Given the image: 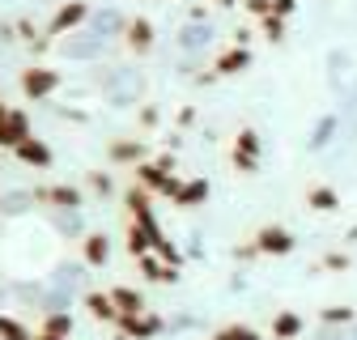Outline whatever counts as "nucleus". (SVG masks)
<instances>
[{
  "instance_id": "obj_36",
  "label": "nucleus",
  "mask_w": 357,
  "mask_h": 340,
  "mask_svg": "<svg viewBox=\"0 0 357 340\" xmlns=\"http://www.w3.org/2000/svg\"><path fill=\"white\" fill-rule=\"evenodd\" d=\"M0 204H5V200H0Z\"/></svg>"
},
{
  "instance_id": "obj_16",
  "label": "nucleus",
  "mask_w": 357,
  "mask_h": 340,
  "mask_svg": "<svg viewBox=\"0 0 357 340\" xmlns=\"http://www.w3.org/2000/svg\"><path fill=\"white\" fill-rule=\"evenodd\" d=\"M38 200H47V204H56V208H81V192L77 187H43L38 192Z\"/></svg>"
},
{
  "instance_id": "obj_17",
  "label": "nucleus",
  "mask_w": 357,
  "mask_h": 340,
  "mask_svg": "<svg viewBox=\"0 0 357 340\" xmlns=\"http://www.w3.org/2000/svg\"><path fill=\"white\" fill-rule=\"evenodd\" d=\"M243 68H251V52H247V47H230L226 56L217 60V72H221V77H234V72H243Z\"/></svg>"
},
{
  "instance_id": "obj_10",
  "label": "nucleus",
  "mask_w": 357,
  "mask_h": 340,
  "mask_svg": "<svg viewBox=\"0 0 357 340\" xmlns=\"http://www.w3.org/2000/svg\"><path fill=\"white\" fill-rule=\"evenodd\" d=\"M123 34H128V47H132V52H149V47H153V26H149L145 17L128 22V26H123Z\"/></svg>"
},
{
  "instance_id": "obj_24",
  "label": "nucleus",
  "mask_w": 357,
  "mask_h": 340,
  "mask_svg": "<svg viewBox=\"0 0 357 340\" xmlns=\"http://www.w3.org/2000/svg\"><path fill=\"white\" fill-rule=\"evenodd\" d=\"M141 141H119V145H111V157L115 162H141Z\"/></svg>"
},
{
  "instance_id": "obj_14",
  "label": "nucleus",
  "mask_w": 357,
  "mask_h": 340,
  "mask_svg": "<svg viewBox=\"0 0 357 340\" xmlns=\"http://www.w3.org/2000/svg\"><path fill=\"white\" fill-rule=\"evenodd\" d=\"M302 315H294V311H281L277 319H273V340H298L302 336Z\"/></svg>"
},
{
  "instance_id": "obj_18",
  "label": "nucleus",
  "mask_w": 357,
  "mask_h": 340,
  "mask_svg": "<svg viewBox=\"0 0 357 340\" xmlns=\"http://www.w3.org/2000/svg\"><path fill=\"white\" fill-rule=\"evenodd\" d=\"M336 132H340V115H324L315 123V132H310V149H328Z\"/></svg>"
},
{
  "instance_id": "obj_8",
  "label": "nucleus",
  "mask_w": 357,
  "mask_h": 340,
  "mask_svg": "<svg viewBox=\"0 0 357 340\" xmlns=\"http://www.w3.org/2000/svg\"><path fill=\"white\" fill-rule=\"evenodd\" d=\"M13 153H17V157H22L26 166H38V170H47V166H52V149L43 145L38 137H26V141H22V145H17Z\"/></svg>"
},
{
  "instance_id": "obj_7",
  "label": "nucleus",
  "mask_w": 357,
  "mask_h": 340,
  "mask_svg": "<svg viewBox=\"0 0 357 340\" xmlns=\"http://www.w3.org/2000/svg\"><path fill=\"white\" fill-rule=\"evenodd\" d=\"M89 17V9L81 5V0H73V5H60L56 17H52V34H64V30H77L81 22Z\"/></svg>"
},
{
  "instance_id": "obj_30",
  "label": "nucleus",
  "mask_w": 357,
  "mask_h": 340,
  "mask_svg": "<svg viewBox=\"0 0 357 340\" xmlns=\"http://www.w3.org/2000/svg\"><path fill=\"white\" fill-rule=\"evenodd\" d=\"M294 9H298V0H273V13L277 17H289Z\"/></svg>"
},
{
  "instance_id": "obj_15",
  "label": "nucleus",
  "mask_w": 357,
  "mask_h": 340,
  "mask_svg": "<svg viewBox=\"0 0 357 340\" xmlns=\"http://www.w3.org/2000/svg\"><path fill=\"white\" fill-rule=\"evenodd\" d=\"M85 307H89V315L102 319V323H115L119 319V307L111 302V293H85Z\"/></svg>"
},
{
  "instance_id": "obj_33",
  "label": "nucleus",
  "mask_w": 357,
  "mask_h": 340,
  "mask_svg": "<svg viewBox=\"0 0 357 340\" xmlns=\"http://www.w3.org/2000/svg\"><path fill=\"white\" fill-rule=\"evenodd\" d=\"M34 340H52V336H43V332H38V336H34Z\"/></svg>"
},
{
  "instance_id": "obj_11",
  "label": "nucleus",
  "mask_w": 357,
  "mask_h": 340,
  "mask_svg": "<svg viewBox=\"0 0 357 340\" xmlns=\"http://www.w3.org/2000/svg\"><path fill=\"white\" fill-rule=\"evenodd\" d=\"M306 204L315 208V212H336V208H340V192L328 187V183H319V187H310V192H306Z\"/></svg>"
},
{
  "instance_id": "obj_29",
  "label": "nucleus",
  "mask_w": 357,
  "mask_h": 340,
  "mask_svg": "<svg viewBox=\"0 0 357 340\" xmlns=\"http://www.w3.org/2000/svg\"><path fill=\"white\" fill-rule=\"evenodd\" d=\"M247 9H251L255 17H268V13H273V0H247Z\"/></svg>"
},
{
  "instance_id": "obj_4",
  "label": "nucleus",
  "mask_w": 357,
  "mask_h": 340,
  "mask_svg": "<svg viewBox=\"0 0 357 340\" xmlns=\"http://www.w3.org/2000/svg\"><path fill=\"white\" fill-rule=\"evenodd\" d=\"M26 137H30V119H26L22 111H13V107H5V102H0V145L17 149Z\"/></svg>"
},
{
  "instance_id": "obj_27",
  "label": "nucleus",
  "mask_w": 357,
  "mask_h": 340,
  "mask_svg": "<svg viewBox=\"0 0 357 340\" xmlns=\"http://www.w3.org/2000/svg\"><path fill=\"white\" fill-rule=\"evenodd\" d=\"M264 34L273 38V42H281V38H285V17H277V13H268V17H264Z\"/></svg>"
},
{
  "instance_id": "obj_26",
  "label": "nucleus",
  "mask_w": 357,
  "mask_h": 340,
  "mask_svg": "<svg viewBox=\"0 0 357 340\" xmlns=\"http://www.w3.org/2000/svg\"><path fill=\"white\" fill-rule=\"evenodd\" d=\"M0 340H34L17 319H9V315H0Z\"/></svg>"
},
{
  "instance_id": "obj_19",
  "label": "nucleus",
  "mask_w": 357,
  "mask_h": 340,
  "mask_svg": "<svg viewBox=\"0 0 357 340\" xmlns=\"http://www.w3.org/2000/svg\"><path fill=\"white\" fill-rule=\"evenodd\" d=\"M128 251L137 255V260H145V255L153 251V234H149L145 226H137V222H132V226H128Z\"/></svg>"
},
{
  "instance_id": "obj_13",
  "label": "nucleus",
  "mask_w": 357,
  "mask_h": 340,
  "mask_svg": "<svg viewBox=\"0 0 357 340\" xmlns=\"http://www.w3.org/2000/svg\"><path fill=\"white\" fill-rule=\"evenodd\" d=\"M111 302L119 307V315H141V311H145V298H141L137 289H128V285H115V289H111Z\"/></svg>"
},
{
  "instance_id": "obj_32",
  "label": "nucleus",
  "mask_w": 357,
  "mask_h": 340,
  "mask_svg": "<svg viewBox=\"0 0 357 340\" xmlns=\"http://www.w3.org/2000/svg\"><path fill=\"white\" fill-rule=\"evenodd\" d=\"M324 340H357V332H353V327H349V332H344V327H340V332H328V336H324Z\"/></svg>"
},
{
  "instance_id": "obj_2",
  "label": "nucleus",
  "mask_w": 357,
  "mask_h": 340,
  "mask_svg": "<svg viewBox=\"0 0 357 340\" xmlns=\"http://www.w3.org/2000/svg\"><path fill=\"white\" fill-rule=\"evenodd\" d=\"M115 323H119V340H153L162 332V319L149 315V311H141V315H119Z\"/></svg>"
},
{
  "instance_id": "obj_35",
  "label": "nucleus",
  "mask_w": 357,
  "mask_h": 340,
  "mask_svg": "<svg viewBox=\"0 0 357 340\" xmlns=\"http://www.w3.org/2000/svg\"><path fill=\"white\" fill-rule=\"evenodd\" d=\"M353 332H357V323H353Z\"/></svg>"
},
{
  "instance_id": "obj_20",
  "label": "nucleus",
  "mask_w": 357,
  "mask_h": 340,
  "mask_svg": "<svg viewBox=\"0 0 357 340\" xmlns=\"http://www.w3.org/2000/svg\"><path fill=\"white\" fill-rule=\"evenodd\" d=\"M43 336H52V340L73 336V315H68V311H52L47 319H43Z\"/></svg>"
},
{
  "instance_id": "obj_5",
  "label": "nucleus",
  "mask_w": 357,
  "mask_h": 340,
  "mask_svg": "<svg viewBox=\"0 0 357 340\" xmlns=\"http://www.w3.org/2000/svg\"><path fill=\"white\" fill-rule=\"evenodd\" d=\"M298 247V238L285 230V226H264L259 234H255V251L259 255H289Z\"/></svg>"
},
{
  "instance_id": "obj_34",
  "label": "nucleus",
  "mask_w": 357,
  "mask_h": 340,
  "mask_svg": "<svg viewBox=\"0 0 357 340\" xmlns=\"http://www.w3.org/2000/svg\"><path fill=\"white\" fill-rule=\"evenodd\" d=\"M217 5H234V0H217Z\"/></svg>"
},
{
  "instance_id": "obj_23",
  "label": "nucleus",
  "mask_w": 357,
  "mask_h": 340,
  "mask_svg": "<svg viewBox=\"0 0 357 340\" xmlns=\"http://www.w3.org/2000/svg\"><path fill=\"white\" fill-rule=\"evenodd\" d=\"M328 68H332V85H336V81H344V77H349L353 56H349V52H332V56H328Z\"/></svg>"
},
{
  "instance_id": "obj_28",
  "label": "nucleus",
  "mask_w": 357,
  "mask_h": 340,
  "mask_svg": "<svg viewBox=\"0 0 357 340\" xmlns=\"http://www.w3.org/2000/svg\"><path fill=\"white\" fill-rule=\"evenodd\" d=\"M324 268H349V255H344V251H332V255H324Z\"/></svg>"
},
{
  "instance_id": "obj_31",
  "label": "nucleus",
  "mask_w": 357,
  "mask_h": 340,
  "mask_svg": "<svg viewBox=\"0 0 357 340\" xmlns=\"http://www.w3.org/2000/svg\"><path fill=\"white\" fill-rule=\"evenodd\" d=\"M98 26H102V30H119V26H123V22H119V17H115V13H102V17H98Z\"/></svg>"
},
{
  "instance_id": "obj_25",
  "label": "nucleus",
  "mask_w": 357,
  "mask_h": 340,
  "mask_svg": "<svg viewBox=\"0 0 357 340\" xmlns=\"http://www.w3.org/2000/svg\"><path fill=\"white\" fill-rule=\"evenodd\" d=\"M213 340H259V332L247 327V323H230V327H221Z\"/></svg>"
},
{
  "instance_id": "obj_3",
  "label": "nucleus",
  "mask_w": 357,
  "mask_h": 340,
  "mask_svg": "<svg viewBox=\"0 0 357 340\" xmlns=\"http://www.w3.org/2000/svg\"><path fill=\"white\" fill-rule=\"evenodd\" d=\"M259 153H264V141H259V132L243 128V132H238V141H234V166L243 170V175H255V170H259Z\"/></svg>"
},
{
  "instance_id": "obj_1",
  "label": "nucleus",
  "mask_w": 357,
  "mask_h": 340,
  "mask_svg": "<svg viewBox=\"0 0 357 340\" xmlns=\"http://www.w3.org/2000/svg\"><path fill=\"white\" fill-rule=\"evenodd\" d=\"M56 90H60V72H52V68H26L22 72V94L26 98L43 102V98H52Z\"/></svg>"
},
{
  "instance_id": "obj_22",
  "label": "nucleus",
  "mask_w": 357,
  "mask_h": 340,
  "mask_svg": "<svg viewBox=\"0 0 357 340\" xmlns=\"http://www.w3.org/2000/svg\"><path fill=\"white\" fill-rule=\"evenodd\" d=\"M324 323H328V327H353V323H357V311H349V307H328V311H324Z\"/></svg>"
},
{
  "instance_id": "obj_21",
  "label": "nucleus",
  "mask_w": 357,
  "mask_h": 340,
  "mask_svg": "<svg viewBox=\"0 0 357 340\" xmlns=\"http://www.w3.org/2000/svg\"><path fill=\"white\" fill-rule=\"evenodd\" d=\"M107 260H111V242H107L102 234H89V238H85V264L98 268V264H107Z\"/></svg>"
},
{
  "instance_id": "obj_6",
  "label": "nucleus",
  "mask_w": 357,
  "mask_h": 340,
  "mask_svg": "<svg viewBox=\"0 0 357 340\" xmlns=\"http://www.w3.org/2000/svg\"><path fill=\"white\" fill-rule=\"evenodd\" d=\"M128 212H132V222H137V226H145L153 238H162L158 217H153V208H149V192H145V187H132V192H128Z\"/></svg>"
},
{
  "instance_id": "obj_12",
  "label": "nucleus",
  "mask_w": 357,
  "mask_h": 340,
  "mask_svg": "<svg viewBox=\"0 0 357 340\" xmlns=\"http://www.w3.org/2000/svg\"><path fill=\"white\" fill-rule=\"evenodd\" d=\"M141 268H145V281H153V285H170V281L178 277V272H174V264H166L162 255H145Z\"/></svg>"
},
{
  "instance_id": "obj_9",
  "label": "nucleus",
  "mask_w": 357,
  "mask_h": 340,
  "mask_svg": "<svg viewBox=\"0 0 357 340\" xmlns=\"http://www.w3.org/2000/svg\"><path fill=\"white\" fill-rule=\"evenodd\" d=\"M204 200H208V179H188V183H178V192H174L178 208H196Z\"/></svg>"
}]
</instances>
